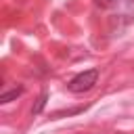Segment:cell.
Returning <instances> with one entry per match:
<instances>
[{"instance_id":"6da1fadb","label":"cell","mask_w":134,"mask_h":134,"mask_svg":"<svg viewBox=\"0 0 134 134\" xmlns=\"http://www.w3.org/2000/svg\"><path fill=\"white\" fill-rule=\"evenodd\" d=\"M96 80H98V71H96V69H88V71L77 73V75L67 84V88H69L71 92H86V90H90V88L96 84Z\"/></svg>"},{"instance_id":"7a4b0ae2","label":"cell","mask_w":134,"mask_h":134,"mask_svg":"<svg viewBox=\"0 0 134 134\" xmlns=\"http://www.w3.org/2000/svg\"><path fill=\"white\" fill-rule=\"evenodd\" d=\"M21 92H23V88H15V90H10V92H4V94H0V103H10V100L17 98Z\"/></svg>"},{"instance_id":"3957f363","label":"cell","mask_w":134,"mask_h":134,"mask_svg":"<svg viewBox=\"0 0 134 134\" xmlns=\"http://www.w3.org/2000/svg\"><path fill=\"white\" fill-rule=\"evenodd\" d=\"M46 98H48V96H46V92H42V94L38 96V100H36V105L31 107V113H36V115H38V113H40V111L44 109V105H46Z\"/></svg>"}]
</instances>
